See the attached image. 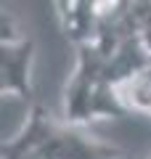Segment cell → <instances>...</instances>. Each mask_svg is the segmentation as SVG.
I'll use <instances>...</instances> for the list:
<instances>
[{
	"label": "cell",
	"mask_w": 151,
	"mask_h": 159,
	"mask_svg": "<svg viewBox=\"0 0 151 159\" xmlns=\"http://www.w3.org/2000/svg\"><path fill=\"white\" fill-rule=\"evenodd\" d=\"M125 119L130 111L119 101L117 85L106 74V56L95 43L77 48V66L64 88V114L61 122L69 127H85L93 119Z\"/></svg>",
	"instance_id": "7a4b0ae2"
},
{
	"label": "cell",
	"mask_w": 151,
	"mask_h": 159,
	"mask_svg": "<svg viewBox=\"0 0 151 159\" xmlns=\"http://www.w3.org/2000/svg\"><path fill=\"white\" fill-rule=\"evenodd\" d=\"M53 8H56V19L64 37L72 40L74 48L95 43V34H98L95 0H58L53 3Z\"/></svg>",
	"instance_id": "277c9868"
},
{
	"label": "cell",
	"mask_w": 151,
	"mask_h": 159,
	"mask_svg": "<svg viewBox=\"0 0 151 159\" xmlns=\"http://www.w3.org/2000/svg\"><path fill=\"white\" fill-rule=\"evenodd\" d=\"M117 93L130 114L151 117V66L143 69L140 74H135L133 80H127L125 85H119Z\"/></svg>",
	"instance_id": "5b68a950"
},
{
	"label": "cell",
	"mask_w": 151,
	"mask_h": 159,
	"mask_svg": "<svg viewBox=\"0 0 151 159\" xmlns=\"http://www.w3.org/2000/svg\"><path fill=\"white\" fill-rule=\"evenodd\" d=\"M32 61H34V40L21 37L16 43H3L0 56V90L16 93L21 98H32Z\"/></svg>",
	"instance_id": "3957f363"
},
{
	"label": "cell",
	"mask_w": 151,
	"mask_h": 159,
	"mask_svg": "<svg viewBox=\"0 0 151 159\" xmlns=\"http://www.w3.org/2000/svg\"><path fill=\"white\" fill-rule=\"evenodd\" d=\"M119 148L98 141L85 127H69L34 103L27 125L8 138L0 159H117Z\"/></svg>",
	"instance_id": "6da1fadb"
}]
</instances>
